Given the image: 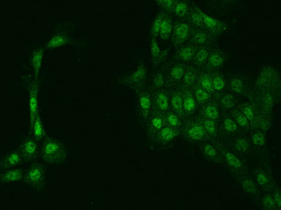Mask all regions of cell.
I'll return each mask as SVG.
<instances>
[{
	"label": "cell",
	"mask_w": 281,
	"mask_h": 210,
	"mask_svg": "<svg viewBox=\"0 0 281 210\" xmlns=\"http://www.w3.org/2000/svg\"><path fill=\"white\" fill-rule=\"evenodd\" d=\"M253 88L265 89L281 90V72L277 68L271 65L264 66L259 71L253 81Z\"/></svg>",
	"instance_id": "1"
},
{
	"label": "cell",
	"mask_w": 281,
	"mask_h": 210,
	"mask_svg": "<svg viewBox=\"0 0 281 210\" xmlns=\"http://www.w3.org/2000/svg\"><path fill=\"white\" fill-rule=\"evenodd\" d=\"M228 90L238 97L248 99L253 89L252 81L246 74L233 71L226 75Z\"/></svg>",
	"instance_id": "2"
},
{
	"label": "cell",
	"mask_w": 281,
	"mask_h": 210,
	"mask_svg": "<svg viewBox=\"0 0 281 210\" xmlns=\"http://www.w3.org/2000/svg\"><path fill=\"white\" fill-rule=\"evenodd\" d=\"M205 10L204 12L210 16L219 19L223 18L231 14L237 6V2L236 1H205L201 2Z\"/></svg>",
	"instance_id": "3"
},
{
	"label": "cell",
	"mask_w": 281,
	"mask_h": 210,
	"mask_svg": "<svg viewBox=\"0 0 281 210\" xmlns=\"http://www.w3.org/2000/svg\"><path fill=\"white\" fill-rule=\"evenodd\" d=\"M280 96V90L258 89L253 87L248 99L254 100L265 111H270L273 109L275 102Z\"/></svg>",
	"instance_id": "4"
},
{
	"label": "cell",
	"mask_w": 281,
	"mask_h": 210,
	"mask_svg": "<svg viewBox=\"0 0 281 210\" xmlns=\"http://www.w3.org/2000/svg\"><path fill=\"white\" fill-rule=\"evenodd\" d=\"M229 27L230 26L228 22L210 16L203 10L201 29L208 32L214 36L220 38L228 31Z\"/></svg>",
	"instance_id": "5"
},
{
	"label": "cell",
	"mask_w": 281,
	"mask_h": 210,
	"mask_svg": "<svg viewBox=\"0 0 281 210\" xmlns=\"http://www.w3.org/2000/svg\"><path fill=\"white\" fill-rule=\"evenodd\" d=\"M192 30V27L186 20H174L171 41L175 48L188 42Z\"/></svg>",
	"instance_id": "6"
},
{
	"label": "cell",
	"mask_w": 281,
	"mask_h": 210,
	"mask_svg": "<svg viewBox=\"0 0 281 210\" xmlns=\"http://www.w3.org/2000/svg\"><path fill=\"white\" fill-rule=\"evenodd\" d=\"M187 64L173 59L166 66L165 84L169 89L181 84L183 73Z\"/></svg>",
	"instance_id": "7"
},
{
	"label": "cell",
	"mask_w": 281,
	"mask_h": 210,
	"mask_svg": "<svg viewBox=\"0 0 281 210\" xmlns=\"http://www.w3.org/2000/svg\"><path fill=\"white\" fill-rule=\"evenodd\" d=\"M42 158L50 164L58 163L63 156V149L60 143L55 140H49L42 148Z\"/></svg>",
	"instance_id": "8"
},
{
	"label": "cell",
	"mask_w": 281,
	"mask_h": 210,
	"mask_svg": "<svg viewBox=\"0 0 281 210\" xmlns=\"http://www.w3.org/2000/svg\"><path fill=\"white\" fill-rule=\"evenodd\" d=\"M228 58V52L225 49L212 48L204 67L208 71L221 70Z\"/></svg>",
	"instance_id": "9"
},
{
	"label": "cell",
	"mask_w": 281,
	"mask_h": 210,
	"mask_svg": "<svg viewBox=\"0 0 281 210\" xmlns=\"http://www.w3.org/2000/svg\"><path fill=\"white\" fill-rule=\"evenodd\" d=\"M219 39L203 29L192 28L188 42L197 47H214L218 43Z\"/></svg>",
	"instance_id": "10"
},
{
	"label": "cell",
	"mask_w": 281,
	"mask_h": 210,
	"mask_svg": "<svg viewBox=\"0 0 281 210\" xmlns=\"http://www.w3.org/2000/svg\"><path fill=\"white\" fill-rule=\"evenodd\" d=\"M197 47L193 44L187 42L176 49L174 53V60L189 64L196 53Z\"/></svg>",
	"instance_id": "11"
},
{
	"label": "cell",
	"mask_w": 281,
	"mask_h": 210,
	"mask_svg": "<svg viewBox=\"0 0 281 210\" xmlns=\"http://www.w3.org/2000/svg\"><path fill=\"white\" fill-rule=\"evenodd\" d=\"M211 73L213 89L215 94V99L228 90L226 75L221 70L209 71Z\"/></svg>",
	"instance_id": "12"
},
{
	"label": "cell",
	"mask_w": 281,
	"mask_h": 210,
	"mask_svg": "<svg viewBox=\"0 0 281 210\" xmlns=\"http://www.w3.org/2000/svg\"><path fill=\"white\" fill-rule=\"evenodd\" d=\"M44 170L41 165L35 164L28 170L25 175V181L32 188H37L44 178Z\"/></svg>",
	"instance_id": "13"
},
{
	"label": "cell",
	"mask_w": 281,
	"mask_h": 210,
	"mask_svg": "<svg viewBox=\"0 0 281 210\" xmlns=\"http://www.w3.org/2000/svg\"><path fill=\"white\" fill-rule=\"evenodd\" d=\"M203 10L197 3L191 1V6L186 20L192 28L201 29Z\"/></svg>",
	"instance_id": "14"
},
{
	"label": "cell",
	"mask_w": 281,
	"mask_h": 210,
	"mask_svg": "<svg viewBox=\"0 0 281 210\" xmlns=\"http://www.w3.org/2000/svg\"><path fill=\"white\" fill-rule=\"evenodd\" d=\"M197 84L202 87L215 99L211 75L209 71L205 68L198 70Z\"/></svg>",
	"instance_id": "15"
},
{
	"label": "cell",
	"mask_w": 281,
	"mask_h": 210,
	"mask_svg": "<svg viewBox=\"0 0 281 210\" xmlns=\"http://www.w3.org/2000/svg\"><path fill=\"white\" fill-rule=\"evenodd\" d=\"M211 47H198L196 53L189 65L193 66L197 70L202 69L207 61Z\"/></svg>",
	"instance_id": "16"
},
{
	"label": "cell",
	"mask_w": 281,
	"mask_h": 210,
	"mask_svg": "<svg viewBox=\"0 0 281 210\" xmlns=\"http://www.w3.org/2000/svg\"><path fill=\"white\" fill-rule=\"evenodd\" d=\"M170 102L174 111L181 114L183 111V97L181 84L169 89Z\"/></svg>",
	"instance_id": "17"
},
{
	"label": "cell",
	"mask_w": 281,
	"mask_h": 210,
	"mask_svg": "<svg viewBox=\"0 0 281 210\" xmlns=\"http://www.w3.org/2000/svg\"><path fill=\"white\" fill-rule=\"evenodd\" d=\"M191 1H176L170 15L176 20H186Z\"/></svg>",
	"instance_id": "18"
},
{
	"label": "cell",
	"mask_w": 281,
	"mask_h": 210,
	"mask_svg": "<svg viewBox=\"0 0 281 210\" xmlns=\"http://www.w3.org/2000/svg\"><path fill=\"white\" fill-rule=\"evenodd\" d=\"M198 70L193 66L187 64L183 73L181 84L191 89L197 84Z\"/></svg>",
	"instance_id": "19"
},
{
	"label": "cell",
	"mask_w": 281,
	"mask_h": 210,
	"mask_svg": "<svg viewBox=\"0 0 281 210\" xmlns=\"http://www.w3.org/2000/svg\"><path fill=\"white\" fill-rule=\"evenodd\" d=\"M37 146L34 140L27 138L20 145V152L23 158L29 161L34 159L37 153Z\"/></svg>",
	"instance_id": "20"
},
{
	"label": "cell",
	"mask_w": 281,
	"mask_h": 210,
	"mask_svg": "<svg viewBox=\"0 0 281 210\" xmlns=\"http://www.w3.org/2000/svg\"><path fill=\"white\" fill-rule=\"evenodd\" d=\"M174 20L175 19L171 15H169L165 14L164 15L158 35L162 39L168 41L171 38Z\"/></svg>",
	"instance_id": "21"
},
{
	"label": "cell",
	"mask_w": 281,
	"mask_h": 210,
	"mask_svg": "<svg viewBox=\"0 0 281 210\" xmlns=\"http://www.w3.org/2000/svg\"><path fill=\"white\" fill-rule=\"evenodd\" d=\"M182 97H183V111L189 113L193 111L196 109L197 105V101L193 96L191 89L183 87L181 85Z\"/></svg>",
	"instance_id": "22"
},
{
	"label": "cell",
	"mask_w": 281,
	"mask_h": 210,
	"mask_svg": "<svg viewBox=\"0 0 281 210\" xmlns=\"http://www.w3.org/2000/svg\"><path fill=\"white\" fill-rule=\"evenodd\" d=\"M20 155L17 151H13L5 156L1 162V166L4 169H10L15 167L20 162Z\"/></svg>",
	"instance_id": "23"
},
{
	"label": "cell",
	"mask_w": 281,
	"mask_h": 210,
	"mask_svg": "<svg viewBox=\"0 0 281 210\" xmlns=\"http://www.w3.org/2000/svg\"><path fill=\"white\" fill-rule=\"evenodd\" d=\"M191 90L197 102L202 105L207 104L212 99H214L208 92L198 85L194 86Z\"/></svg>",
	"instance_id": "24"
},
{
	"label": "cell",
	"mask_w": 281,
	"mask_h": 210,
	"mask_svg": "<svg viewBox=\"0 0 281 210\" xmlns=\"http://www.w3.org/2000/svg\"><path fill=\"white\" fill-rule=\"evenodd\" d=\"M238 99V97L237 96L228 90L216 100L225 109H231L237 104Z\"/></svg>",
	"instance_id": "25"
},
{
	"label": "cell",
	"mask_w": 281,
	"mask_h": 210,
	"mask_svg": "<svg viewBox=\"0 0 281 210\" xmlns=\"http://www.w3.org/2000/svg\"><path fill=\"white\" fill-rule=\"evenodd\" d=\"M166 91H161L156 95V103L160 109L166 111L169 107V94Z\"/></svg>",
	"instance_id": "26"
},
{
	"label": "cell",
	"mask_w": 281,
	"mask_h": 210,
	"mask_svg": "<svg viewBox=\"0 0 281 210\" xmlns=\"http://www.w3.org/2000/svg\"><path fill=\"white\" fill-rule=\"evenodd\" d=\"M204 110L205 116L210 120H215L219 117V111L218 107L215 104L211 103V101L206 104Z\"/></svg>",
	"instance_id": "27"
},
{
	"label": "cell",
	"mask_w": 281,
	"mask_h": 210,
	"mask_svg": "<svg viewBox=\"0 0 281 210\" xmlns=\"http://www.w3.org/2000/svg\"><path fill=\"white\" fill-rule=\"evenodd\" d=\"M22 176V170L20 169H16L4 174L1 177V181L5 183L16 181L21 179Z\"/></svg>",
	"instance_id": "28"
},
{
	"label": "cell",
	"mask_w": 281,
	"mask_h": 210,
	"mask_svg": "<svg viewBox=\"0 0 281 210\" xmlns=\"http://www.w3.org/2000/svg\"><path fill=\"white\" fill-rule=\"evenodd\" d=\"M243 108V114L248 121H253L255 119V114L250 104H245Z\"/></svg>",
	"instance_id": "29"
},
{
	"label": "cell",
	"mask_w": 281,
	"mask_h": 210,
	"mask_svg": "<svg viewBox=\"0 0 281 210\" xmlns=\"http://www.w3.org/2000/svg\"><path fill=\"white\" fill-rule=\"evenodd\" d=\"M189 134L193 139H199L203 136V129L199 126H194L189 129Z\"/></svg>",
	"instance_id": "30"
},
{
	"label": "cell",
	"mask_w": 281,
	"mask_h": 210,
	"mask_svg": "<svg viewBox=\"0 0 281 210\" xmlns=\"http://www.w3.org/2000/svg\"><path fill=\"white\" fill-rule=\"evenodd\" d=\"M176 1H158V3L160 7L164 8V10L169 13V14H171Z\"/></svg>",
	"instance_id": "31"
},
{
	"label": "cell",
	"mask_w": 281,
	"mask_h": 210,
	"mask_svg": "<svg viewBox=\"0 0 281 210\" xmlns=\"http://www.w3.org/2000/svg\"><path fill=\"white\" fill-rule=\"evenodd\" d=\"M165 14L164 13H161V14L159 15L158 17L156 18V19L155 20L154 24L153 25V28H152L153 32L154 35L156 36H158V35H159L161 22L163 21Z\"/></svg>",
	"instance_id": "32"
},
{
	"label": "cell",
	"mask_w": 281,
	"mask_h": 210,
	"mask_svg": "<svg viewBox=\"0 0 281 210\" xmlns=\"http://www.w3.org/2000/svg\"><path fill=\"white\" fill-rule=\"evenodd\" d=\"M226 159L228 160V163L232 167H241V162L240 160L235 157L234 155L231 154V153H228L226 155Z\"/></svg>",
	"instance_id": "33"
},
{
	"label": "cell",
	"mask_w": 281,
	"mask_h": 210,
	"mask_svg": "<svg viewBox=\"0 0 281 210\" xmlns=\"http://www.w3.org/2000/svg\"><path fill=\"white\" fill-rule=\"evenodd\" d=\"M154 86L157 88H160L165 84V78L161 73H158L155 77L154 80Z\"/></svg>",
	"instance_id": "34"
},
{
	"label": "cell",
	"mask_w": 281,
	"mask_h": 210,
	"mask_svg": "<svg viewBox=\"0 0 281 210\" xmlns=\"http://www.w3.org/2000/svg\"><path fill=\"white\" fill-rule=\"evenodd\" d=\"M224 123L225 128L228 131H233L237 129L236 124L231 118L225 119Z\"/></svg>",
	"instance_id": "35"
},
{
	"label": "cell",
	"mask_w": 281,
	"mask_h": 210,
	"mask_svg": "<svg viewBox=\"0 0 281 210\" xmlns=\"http://www.w3.org/2000/svg\"><path fill=\"white\" fill-rule=\"evenodd\" d=\"M235 118L237 123L242 126H246L248 124V120L242 113H237L236 114Z\"/></svg>",
	"instance_id": "36"
},
{
	"label": "cell",
	"mask_w": 281,
	"mask_h": 210,
	"mask_svg": "<svg viewBox=\"0 0 281 210\" xmlns=\"http://www.w3.org/2000/svg\"><path fill=\"white\" fill-rule=\"evenodd\" d=\"M161 136L165 140H170L174 136V131L170 128H165L162 130Z\"/></svg>",
	"instance_id": "37"
},
{
	"label": "cell",
	"mask_w": 281,
	"mask_h": 210,
	"mask_svg": "<svg viewBox=\"0 0 281 210\" xmlns=\"http://www.w3.org/2000/svg\"><path fill=\"white\" fill-rule=\"evenodd\" d=\"M204 126L209 133H213L215 132V124L211 120L206 119L204 121Z\"/></svg>",
	"instance_id": "38"
},
{
	"label": "cell",
	"mask_w": 281,
	"mask_h": 210,
	"mask_svg": "<svg viewBox=\"0 0 281 210\" xmlns=\"http://www.w3.org/2000/svg\"><path fill=\"white\" fill-rule=\"evenodd\" d=\"M236 146L238 150L241 151H244L248 147V143L244 139L240 138L237 141Z\"/></svg>",
	"instance_id": "39"
},
{
	"label": "cell",
	"mask_w": 281,
	"mask_h": 210,
	"mask_svg": "<svg viewBox=\"0 0 281 210\" xmlns=\"http://www.w3.org/2000/svg\"><path fill=\"white\" fill-rule=\"evenodd\" d=\"M152 53L154 58L158 57L160 54V49L156 41H153L152 44Z\"/></svg>",
	"instance_id": "40"
},
{
	"label": "cell",
	"mask_w": 281,
	"mask_h": 210,
	"mask_svg": "<svg viewBox=\"0 0 281 210\" xmlns=\"http://www.w3.org/2000/svg\"><path fill=\"white\" fill-rule=\"evenodd\" d=\"M168 121L171 126H176L179 123V119L175 114H170L168 117Z\"/></svg>",
	"instance_id": "41"
},
{
	"label": "cell",
	"mask_w": 281,
	"mask_h": 210,
	"mask_svg": "<svg viewBox=\"0 0 281 210\" xmlns=\"http://www.w3.org/2000/svg\"><path fill=\"white\" fill-rule=\"evenodd\" d=\"M253 140L254 143L257 145H262L264 143V137L259 134L254 135L253 138Z\"/></svg>",
	"instance_id": "42"
},
{
	"label": "cell",
	"mask_w": 281,
	"mask_h": 210,
	"mask_svg": "<svg viewBox=\"0 0 281 210\" xmlns=\"http://www.w3.org/2000/svg\"><path fill=\"white\" fill-rule=\"evenodd\" d=\"M141 105L144 109H148L150 106V100L147 97H143L141 99Z\"/></svg>",
	"instance_id": "43"
},
{
	"label": "cell",
	"mask_w": 281,
	"mask_h": 210,
	"mask_svg": "<svg viewBox=\"0 0 281 210\" xmlns=\"http://www.w3.org/2000/svg\"><path fill=\"white\" fill-rule=\"evenodd\" d=\"M204 150H205L206 154L208 155L209 156H214L216 154L215 149L210 145H206L205 147Z\"/></svg>",
	"instance_id": "44"
},
{
	"label": "cell",
	"mask_w": 281,
	"mask_h": 210,
	"mask_svg": "<svg viewBox=\"0 0 281 210\" xmlns=\"http://www.w3.org/2000/svg\"><path fill=\"white\" fill-rule=\"evenodd\" d=\"M243 186H244L245 189L249 191H253L255 188L254 184L250 181H247L245 182Z\"/></svg>",
	"instance_id": "45"
},
{
	"label": "cell",
	"mask_w": 281,
	"mask_h": 210,
	"mask_svg": "<svg viewBox=\"0 0 281 210\" xmlns=\"http://www.w3.org/2000/svg\"><path fill=\"white\" fill-rule=\"evenodd\" d=\"M152 124L155 128L156 129H159V128H161V126H162V121H161V119L159 118H155L153 119Z\"/></svg>",
	"instance_id": "46"
},
{
	"label": "cell",
	"mask_w": 281,
	"mask_h": 210,
	"mask_svg": "<svg viewBox=\"0 0 281 210\" xmlns=\"http://www.w3.org/2000/svg\"><path fill=\"white\" fill-rule=\"evenodd\" d=\"M257 180L259 184L261 185L264 184L266 183L267 182V179L266 176L264 175V174H260L257 177Z\"/></svg>",
	"instance_id": "47"
}]
</instances>
